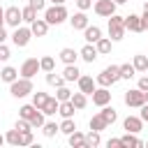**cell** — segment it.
Returning <instances> with one entry per match:
<instances>
[{
	"instance_id": "cell-1",
	"label": "cell",
	"mask_w": 148,
	"mask_h": 148,
	"mask_svg": "<svg viewBox=\"0 0 148 148\" xmlns=\"http://www.w3.org/2000/svg\"><path fill=\"white\" fill-rule=\"evenodd\" d=\"M67 18H69V14H67L65 5H51V7L44 9V21H46L49 25H60V23H65Z\"/></svg>"
},
{
	"instance_id": "cell-2",
	"label": "cell",
	"mask_w": 148,
	"mask_h": 148,
	"mask_svg": "<svg viewBox=\"0 0 148 148\" xmlns=\"http://www.w3.org/2000/svg\"><path fill=\"white\" fill-rule=\"evenodd\" d=\"M95 81H97L99 86H104V88L113 86L116 81H120V67H118V65H109V67H104V69L97 74Z\"/></svg>"
},
{
	"instance_id": "cell-3",
	"label": "cell",
	"mask_w": 148,
	"mask_h": 148,
	"mask_svg": "<svg viewBox=\"0 0 148 148\" xmlns=\"http://www.w3.org/2000/svg\"><path fill=\"white\" fill-rule=\"evenodd\" d=\"M32 90H35V88H32V79H25V76H21V79H16V81L9 83V92H12V97H16V99L30 95Z\"/></svg>"
},
{
	"instance_id": "cell-4",
	"label": "cell",
	"mask_w": 148,
	"mask_h": 148,
	"mask_svg": "<svg viewBox=\"0 0 148 148\" xmlns=\"http://www.w3.org/2000/svg\"><path fill=\"white\" fill-rule=\"evenodd\" d=\"M125 37V23H123V16L118 14H111L109 16V39L111 42H118Z\"/></svg>"
},
{
	"instance_id": "cell-5",
	"label": "cell",
	"mask_w": 148,
	"mask_h": 148,
	"mask_svg": "<svg viewBox=\"0 0 148 148\" xmlns=\"http://www.w3.org/2000/svg\"><path fill=\"white\" fill-rule=\"evenodd\" d=\"M30 37H32V32H30V28H25V25L14 28V32H12V42H14V46H18V49L28 46Z\"/></svg>"
},
{
	"instance_id": "cell-6",
	"label": "cell",
	"mask_w": 148,
	"mask_h": 148,
	"mask_svg": "<svg viewBox=\"0 0 148 148\" xmlns=\"http://www.w3.org/2000/svg\"><path fill=\"white\" fill-rule=\"evenodd\" d=\"M125 104H127V106H132V109L143 106V104H146V95H143V90H139V88L127 90V92H125Z\"/></svg>"
},
{
	"instance_id": "cell-7",
	"label": "cell",
	"mask_w": 148,
	"mask_h": 148,
	"mask_svg": "<svg viewBox=\"0 0 148 148\" xmlns=\"http://www.w3.org/2000/svg\"><path fill=\"white\" fill-rule=\"evenodd\" d=\"M21 23H23V18H21V9H18L16 5L7 7V9H5V25H9V28H18Z\"/></svg>"
},
{
	"instance_id": "cell-8",
	"label": "cell",
	"mask_w": 148,
	"mask_h": 148,
	"mask_svg": "<svg viewBox=\"0 0 148 148\" xmlns=\"http://www.w3.org/2000/svg\"><path fill=\"white\" fill-rule=\"evenodd\" d=\"M116 7H118V5H116L113 0H97V2H95V14L109 18L111 14H116Z\"/></svg>"
},
{
	"instance_id": "cell-9",
	"label": "cell",
	"mask_w": 148,
	"mask_h": 148,
	"mask_svg": "<svg viewBox=\"0 0 148 148\" xmlns=\"http://www.w3.org/2000/svg\"><path fill=\"white\" fill-rule=\"evenodd\" d=\"M39 72V60L37 58H25L23 60V65H21V76H25V79H32L35 74Z\"/></svg>"
},
{
	"instance_id": "cell-10",
	"label": "cell",
	"mask_w": 148,
	"mask_h": 148,
	"mask_svg": "<svg viewBox=\"0 0 148 148\" xmlns=\"http://www.w3.org/2000/svg\"><path fill=\"white\" fill-rule=\"evenodd\" d=\"M123 23H125V30H130V32H143V23H141V16L139 14L123 16Z\"/></svg>"
},
{
	"instance_id": "cell-11",
	"label": "cell",
	"mask_w": 148,
	"mask_h": 148,
	"mask_svg": "<svg viewBox=\"0 0 148 148\" xmlns=\"http://www.w3.org/2000/svg\"><path fill=\"white\" fill-rule=\"evenodd\" d=\"M111 102V92H109V88H95L92 90V104L95 106H104V104H109Z\"/></svg>"
},
{
	"instance_id": "cell-12",
	"label": "cell",
	"mask_w": 148,
	"mask_h": 148,
	"mask_svg": "<svg viewBox=\"0 0 148 148\" xmlns=\"http://www.w3.org/2000/svg\"><path fill=\"white\" fill-rule=\"evenodd\" d=\"M123 127H125V132H132V134H139V132L143 130V120H141L139 116H127V118L123 120Z\"/></svg>"
},
{
	"instance_id": "cell-13",
	"label": "cell",
	"mask_w": 148,
	"mask_h": 148,
	"mask_svg": "<svg viewBox=\"0 0 148 148\" xmlns=\"http://www.w3.org/2000/svg\"><path fill=\"white\" fill-rule=\"evenodd\" d=\"M76 83H79V90L86 92V95H92V90L97 88V81H95L92 76H83V74L76 79Z\"/></svg>"
},
{
	"instance_id": "cell-14",
	"label": "cell",
	"mask_w": 148,
	"mask_h": 148,
	"mask_svg": "<svg viewBox=\"0 0 148 148\" xmlns=\"http://www.w3.org/2000/svg\"><path fill=\"white\" fill-rule=\"evenodd\" d=\"M99 37H102V28H99V25H90V23H88V25L83 28V39H86L88 44H95Z\"/></svg>"
},
{
	"instance_id": "cell-15",
	"label": "cell",
	"mask_w": 148,
	"mask_h": 148,
	"mask_svg": "<svg viewBox=\"0 0 148 148\" xmlns=\"http://www.w3.org/2000/svg\"><path fill=\"white\" fill-rule=\"evenodd\" d=\"M30 32H32V37H44V35L49 32V23H46L44 18H35V21L30 23Z\"/></svg>"
},
{
	"instance_id": "cell-16",
	"label": "cell",
	"mask_w": 148,
	"mask_h": 148,
	"mask_svg": "<svg viewBox=\"0 0 148 148\" xmlns=\"http://www.w3.org/2000/svg\"><path fill=\"white\" fill-rule=\"evenodd\" d=\"M79 56H81V58H83L86 62H95L99 53H97V49H95V44H88V42H86V46H83V49L79 51Z\"/></svg>"
},
{
	"instance_id": "cell-17",
	"label": "cell",
	"mask_w": 148,
	"mask_h": 148,
	"mask_svg": "<svg viewBox=\"0 0 148 148\" xmlns=\"http://www.w3.org/2000/svg\"><path fill=\"white\" fill-rule=\"evenodd\" d=\"M69 23H72V30H83V28L88 25V16H86V12H76V14L69 18Z\"/></svg>"
},
{
	"instance_id": "cell-18",
	"label": "cell",
	"mask_w": 148,
	"mask_h": 148,
	"mask_svg": "<svg viewBox=\"0 0 148 148\" xmlns=\"http://www.w3.org/2000/svg\"><path fill=\"white\" fill-rule=\"evenodd\" d=\"M81 76V69L76 67V65H65V69H62V79H65V83L67 81H76Z\"/></svg>"
},
{
	"instance_id": "cell-19",
	"label": "cell",
	"mask_w": 148,
	"mask_h": 148,
	"mask_svg": "<svg viewBox=\"0 0 148 148\" xmlns=\"http://www.w3.org/2000/svg\"><path fill=\"white\" fill-rule=\"evenodd\" d=\"M0 79H2L5 83H12V81H16V79H18V69L7 65V67H2V69H0Z\"/></svg>"
},
{
	"instance_id": "cell-20",
	"label": "cell",
	"mask_w": 148,
	"mask_h": 148,
	"mask_svg": "<svg viewBox=\"0 0 148 148\" xmlns=\"http://www.w3.org/2000/svg\"><path fill=\"white\" fill-rule=\"evenodd\" d=\"M69 102L74 104V109L79 111V109H86V104H88V95L86 92H72V97H69Z\"/></svg>"
},
{
	"instance_id": "cell-21",
	"label": "cell",
	"mask_w": 148,
	"mask_h": 148,
	"mask_svg": "<svg viewBox=\"0 0 148 148\" xmlns=\"http://www.w3.org/2000/svg\"><path fill=\"white\" fill-rule=\"evenodd\" d=\"M58 106H60V102H58L56 97H51V95H49L46 104L42 106V113H44V116H56V113H58Z\"/></svg>"
},
{
	"instance_id": "cell-22",
	"label": "cell",
	"mask_w": 148,
	"mask_h": 148,
	"mask_svg": "<svg viewBox=\"0 0 148 148\" xmlns=\"http://www.w3.org/2000/svg\"><path fill=\"white\" fill-rule=\"evenodd\" d=\"M99 116L106 120V125H113V123L118 120V113H116V109H113V106H109V104H104V106H102Z\"/></svg>"
},
{
	"instance_id": "cell-23",
	"label": "cell",
	"mask_w": 148,
	"mask_h": 148,
	"mask_svg": "<svg viewBox=\"0 0 148 148\" xmlns=\"http://www.w3.org/2000/svg\"><path fill=\"white\" fill-rule=\"evenodd\" d=\"M58 58H60L65 65H76V58H79V53H76L74 49H62Z\"/></svg>"
},
{
	"instance_id": "cell-24",
	"label": "cell",
	"mask_w": 148,
	"mask_h": 148,
	"mask_svg": "<svg viewBox=\"0 0 148 148\" xmlns=\"http://www.w3.org/2000/svg\"><path fill=\"white\" fill-rule=\"evenodd\" d=\"M95 49H97V53H99V56L111 53V39H109V37H99V39L95 42Z\"/></svg>"
},
{
	"instance_id": "cell-25",
	"label": "cell",
	"mask_w": 148,
	"mask_h": 148,
	"mask_svg": "<svg viewBox=\"0 0 148 148\" xmlns=\"http://www.w3.org/2000/svg\"><path fill=\"white\" fill-rule=\"evenodd\" d=\"M88 127H90V130H95V132H102V130H106L109 125H106V120H104V118H102V116L97 113V116H92V118H90Z\"/></svg>"
},
{
	"instance_id": "cell-26",
	"label": "cell",
	"mask_w": 148,
	"mask_h": 148,
	"mask_svg": "<svg viewBox=\"0 0 148 148\" xmlns=\"http://www.w3.org/2000/svg\"><path fill=\"white\" fill-rule=\"evenodd\" d=\"M67 136H69V146H72V148H83L86 136H83L79 130H74V132H72V134H67Z\"/></svg>"
},
{
	"instance_id": "cell-27",
	"label": "cell",
	"mask_w": 148,
	"mask_h": 148,
	"mask_svg": "<svg viewBox=\"0 0 148 148\" xmlns=\"http://www.w3.org/2000/svg\"><path fill=\"white\" fill-rule=\"evenodd\" d=\"M39 69H42V72H53V69H56V58H53V56L39 58Z\"/></svg>"
},
{
	"instance_id": "cell-28",
	"label": "cell",
	"mask_w": 148,
	"mask_h": 148,
	"mask_svg": "<svg viewBox=\"0 0 148 148\" xmlns=\"http://www.w3.org/2000/svg\"><path fill=\"white\" fill-rule=\"evenodd\" d=\"M46 83H49V86H53V88H60V86H65V79H62V74L46 72Z\"/></svg>"
},
{
	"instance_id": "cell-29",
	"label": "cell",
	"mask_w": 148,
	"mask_h": 148,
	"mask_svg": "<svg viewBox=\"0 0 148 148\" xmlns=\"http://www.w3.org/2000/svg\"><path fill=\"white\" fill-rule=\"evenodd\" d=\"M74 111H76V109H74V104H72L69 99H67V102H60V106H58V113H60L62 118H72Z\"/></svg>"
},
{
	"instance_id": "cell-30",
	"label": "cell",
	"mask_w": 148,
	"mask_h": 148,
	"mask_svg": "<svg viewBox=\"0 0 148 148\" xmlns=\"http://www.w3.org/2000/svg\"><path fill=\"white\" fill-rule=\"evenodd\" d=\"M99 143H102V139H99V132L90 130V134L86 136V143H83V148H97Z\"/></svg>"
},
{
	"instance_id": "cell-31",
	"label": "cell",
	"mask_w": 148,
	"mask_h": 148,
	"mask_svg": "<svg viewBox=\"0 0 148 148\" xmlns=\"http://www.w3.org/2000/svg\"><path fill=\"white\" fill-rule=\"evenodd\" d=\"M5 141L9 143V146H21V132L14 127V130H9L7 134H5Z\"/></svg>"
},
{
	"instance_id": "cell-32",
	"label": "cell",
	"mask_w": 148,
	"mask_h": 148,
	"mask_svg": "<svg viewBox=\"0 0 148 148\" xmlns=\"http://www.w3.org/2000/svg\"><path fill=\"white\" fill-rule=\"evenodd\" d=\"M120 146H132V148H136V146H141V141L136 139V134L127 132V134H123V136H120Z\"/></svg>"
},
{
	"instance_id": "cell-33",
	"label": "cell",
	"mask_w": 148,
	"mask_h": 148,
	"mask_svg": "<svg viewBox=\"0 0 148 148\" xmlns=\"http://www.w3.org/2000/svg\"><path fill=\"white\" fill-rule=\"evenodd\" d=\"M46 99H49V95L46 92H42V90H32V106H37V109H42L44 104H46Z\"/></svg>"
},
{
	"instance_id": "cell-34",
	"label": "cell",
	"mask_w": 148,
	"mask_h": 148,
	"mask_svg": "<svg viewBox=\"0 0 148 148\" xmlns=\"http://www.w3.org/2000/svg\"><path fill=\"white\" fill-rule=\"evenodd\" d=\"M35 113H37V106H32V104H23L18 109V118H25V120H30Z\"/></svg>"
},
{
	"instance_id": "cell-35",
	"label": "cell",
	"mask_w": 148,
	"mask_h": 148,
	"mask_svg": "<svg viewBox=\"0 0 148 148\" xmlns=\"http://www.w3.org/2000/svg\"><path fill=\"white\" fill-rule=\"evenodd\" d=\"M132 65H134L136 72H146V69H148V56H134Z\"/></svg>"
},
{
	"instance_id": "cell-36",
	"label": "cell",
	"mask_w": 148,
	"mask_h": 148,
	"mask_svg": "<svg viewBox=\"0 0 148 148\" xmlns=\"http://www.w3.org/2000/svg\"><path fill=\"white\" fill-rule=\"evenodd\" d=\"M21 18H23L25 23H32V21L37 18V12H35V9L28 5V7H23V9H21Z\"/></svg>"
},
{
	"instance_id": "cell-37",
	"label": "cell",
	"mask_w": 148,
	"mask_h": 148,
	"mask_svg": "<svg viewBox=\"0 0 148 148\" xmlns=\"http://www.w3.org/2000/svg\"><path fill=\"white\" fill-rule=\"evenodd\" d=\"M120 67V79H134V74H136V69H134V65H118Z\"/></svg>"
},
{
	"instance_id": "cell-38",
	"label": "cell",
	"mask_w": 148,
	"mask_h": 148,
	"mask_svg": "<svg viewBox=\"0 0 148 148\" xmlns=\"http://www.w3.org/2000/svg\"><path fill=\"white\" fill-rule=\"evenodd\" d=\"M58 127H60V132H62V134H72V132L76 130V123H74L72 118H65V120H62Z\"/></svg>"
},
{
	"instance_id": "cell-39",
	"label": "cell",
	"mask_w": 148,
	"mask_h": 148,
	"mask_svg": "<svg viewBox=\"0 0 148 148\" xmlns=\"http://www.w3.org/2000/svg\"><path fill=\"white\" fill-rule=\"evenodd\" d=\"M42 132H44V136L51 139V136H56V134L60 132V127H58L56 123H44V125H42Z\"/></svg>"
},
{
	"instance_id": "cell-40",
	"label": "cell",
	"mask_w": 148,
	"mask_h": 148,
	"mask_svg": "<svg viewBox=\"0 0 148 148\" xmlns=\"http://www.w3.org/2000/svg\"><path fill=\"white\" fill-rule=\"evenodd\" d=\"M69 97H72V90H69V88H65V86L56 88V99H58V102H67Z\"/></svg>"
},
{
	"instance_id": "cell-41",
	"label": "cell",
	"mask_w": 148,
	"mask_h": 148,
	"mask_svg": "<svg viewBox=\"0 0 148 148\" xmlns=\"http://www.w3.org/2000/svg\"><path fill=\"white\" fill-rule=\"evenodd\" d=\"M44 123H46V120H44V113H42V109H37V113L30 118V125H32V127H42Z\"/></svg>"
},
{
	"instance_id": "cell-42",
	"label": "cell",
	"mask_w": 148,
	"mask_h": 148,
	"mask_svg": "<svg viewBox=\"0 0 148 148\" xmlns=\"http://www.w3.org/2000/svg\"><path fill=\"white\" fill-rule=\"evenodd\" d=\"M14 127H16L18 132H28V130H32V125H30V120H25V118H18Z\"/></svg>"
},
{
	"instance_id": "cell-43",
	"label": "cell",
	"mask_w": 148,
	"mask_h": 148,
	"mask_svg": "<svg viewBox=\"0 0 148 148\" xmlns=\"http://www.w3.org/2000/svg\"><path fill=\"white\" fill-rule=\"evenodd\" d=\"M12 58V51H9V46L5 44V42H0V60L5 62V60H9Z\"/></svg>"
},
{
	"instance_id": "cell-44",
	"label": "cell",
	"mask_w": 148,
	"mask_h": 148,
	"mask_svg": "<svg viewBox=\"0 0 148 148\" xmlns=\"http://www.w3.org/2000/svg\"><path fill=\"white\" fill-rule=\"evenodd\" d=\"M28 5H30L35 12H44V9H46V0H28Z\"/></svg>"
},
{
	"instance_id": "cell-45",
	"label": "cell",
	"mask_w": 148,
	"mask_h": 148,
	"mask_svg": "<svg viewBox=\"0 0 148 148\" xmlns=\"http://www.w3.org/2000/svg\"><path fill=\"white\" fill-rule=\"evenodd\" d=\"M30 143H32V130L21 132V146H30Z\"/></svg>"
},
{
	"instance_id": "cell-46",
	"label": "cell",
	"mask_w": 148,
	"mask_h": 148,
	"mask_svg": "<svg viewBox=\"0 0 148 148\" xmlns=\"http://www.w3.org/2000/svg\"><path fill=\"white\" fill-rule=\"evenodd\" d=\"M76 7H79L81 12H86V9L92 7V0H76Z\"/></svg>"
},
{
	"instance_id": "cell-47",
	"label": "cell",
	"mask_w": 148,
	"mask_h": 148,
	"mask_svg": "<svg viewBox=\"0 0 148 148\" xmlns=\"http://www.w3.org/2000/svg\"><path fill=\"white\" fill-rule=\"evenodd\" d=\"M136 88H139V90H143V92L148 90V74H146V76H141V79L136 81Z\"/></svg>"
},
{
	"instance_id": "cell-48",
	"label": "cell",
	"mask_w": 148,
	"mask_h": 148,
	"mask_svg": "<svg viewBox=\"0 0 148 148\" xmlns=\"http://www.w3.org/2000/svg\"><path fill=\"white\" fill-rule=\"evenodd\" d=\"M139 109H141V116H139V118H141L143 123H148V104H143V106H139Z\"/></svg>"
},
{
	"instance_id": "cell-49",
	"label": "cell",
	"mask_w": 148,
	"mask_h": 148,
	"mask_svg": "<svg viewBox=\"0 0 148 148\" xmlns=\"http://www.w3.org/2000/svg\"><path fill=\"white\" fill-rule=\"evenodd\" d=\"M106 146H109V148H118V146H120V139H109Z\"/></svg>"
},
{
	"instance_id": "cell-50",
	"label": "cell",
	"mask_w": 148,
	"mask_h": 148,
	"mask_svg": "<svg viewBox=\"0 0 148 148\" xmlns=\"http://www.w3.org/2000/svg\"><path fill=\"white\" fill-rule=\"evenodd\" d=\"M141 23H143V30H148V12H143V16H141Z\"/></svg>"
},
{
	"instance_id": "cell-51",
	"label": "cell",
	"mask_w": 148,
	"mask_h": 148,
	"mask_svg": "<svg viewBox=\"0 0 148 148\" xmlns=\"http://www.w3.org/2000/svg\"><path fill=\"white\" fill-rule=\"evenodd\" d=\"M5 39H7V30H5V25H2V28H0V42H5Z\"/></svg>"
},
{
	"instance_id": "cell-52",
	"label": "cell",
	"mask_w": 148,
	"mask_h": 148,
	"mask_svg": "<svg viewBox=\"0 0 148 148\" xmlns=\"http://www.w3.org/2000/svg\"><path fill=\"white\" fill-rule=\"evenodd\" d=\"M2 25H5V9L0 7V28H2Z\"/></svg>"
},
{
	"instance_id": "cell-53",
	"label": "cell",
	"mask_w": 148,
	"mask_h": 148,
	"mask_svg": "<svg viewBox=\"0 0 148 148\" xmlns=\"http://www.w3.org/2000/svg\"><path fill=\"white\" fill-rule=\"evenodd\" d=\"M113 2H116V5H125L127 0H113Z\"/></svg>"
},
{
	"instance_id": "cell-54",
	"label": "cell",
	"mask_w": 148,
	"mask_h": 148,
	"mask_svg": "<svg viewBox=\"0 0 148 148\" xmlns=\"http://www.w3.org/2000/svg\"><path fill=\"white\" fill-rule=\"evenodd\" d=\"M51 2H53V5H62L65 0H51Z\"/></svg>"
},
{
	"instance_id": "cell-55",
	"label": "cell",
	"mask_w": 148,
	"mask_h": 148,
	"mask_svg": "<svg viewBox=\"0 0 148 148\" xmlns=\"http://www.w3.org/2000/svg\"><path fill=\"white\" fill-rule=\"evenodd\" d=\"M143 12H148V0H146V2H143Z\"/></svg>"
},
{
	"instance_id": "cell-56",
	"label": "cell",
	"mask_w": 148,
	"mask_h": 148,
	"mask_svg": "<svg viewBox=\"0 0 148 148\" xmlns=\"http://www.w3.org/2000/svg\"><path fill=\"white\" fill-rule=\"evenodd\" d=\"M2 143H5V136H2V134H0V146H2Z\"/></svg>"
},
{
	"instance_id": "cell-57",
	"label": "cell",
	"mask_w": 148,
	"mask_h": 148,
	"mask_svg": "<svg viewBox=\"0 0 148 148\" xmlns=\"http://www.w3.org/2000/svg\"><path fill=\"white\" fill-rule=\"evenodd\" d=\"M143 95H146V104H148V90H146V92H143Z\"/></svg>"
},
{
	"instance_id": "cell-58",
	"label": "cell",
	"mask_w": 148,
	"mask_h": 148,
	"mask_svg": "<svg viewBox=\"0 0 148 148\" xmlns=\"http://www.w3.org/2000/svg\"><path fill=\"white\" fill-rule=\"evenodd\" d=\"M146 146H148V141H146Z\"/></svg>"
},
{
	"instance_id": "cell-59",
	"label": "cell",
	"mask_w": 148,
	"mask_h": 148,
	"mask_svg": "<svg viewBox=\"0 0 148 148\" xmlns=\"http://www.w3.org/2000/svg\"><path fill=\"white\" fill-rule=\"evenodd\" d=\"M146 74H148V69H146Z\"/></svg>"
},
{
	"instance_id": "cell-60",
	"label": "cell",
	"mask_w": 148,
	"mask_h": 148,
	"mask_svg": "<svg viewBox=\"0 0 148 148\" xmlns=\"http://www.w3.org/2000/svg\"><path fill=\"white\" fill-rule=\"evenodd\" d=\"M146 56H148V53H146Z\"/></svg>"
}]
</instances>
